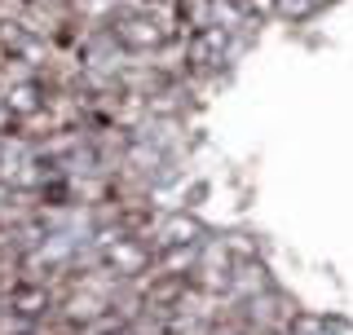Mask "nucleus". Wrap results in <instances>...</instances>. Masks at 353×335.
Instances as JSON below:
<instances>
[{"mask_svg":"<svg viewBox=\"0 0 353 335\" xmlns=\"http://www.w3.org/2000/svg\"><path fill=\"white\" fill-rule=\"evenodd\" d=\"M225 44H230L225 31H208V36H199L194 40V62H216L221 53H225Z\"/></svg>","mask_w":353,"mask_h":335,"instance_id":"1","label":"nucleus"},{"mask_svg":"<svg viewBox=\"0 0 353 335\" xmlns=\"http://www.w3.org/2000/svg\"><path fill=\"white\" fill-rule=\"evenodd\" d=\"M106 261L115 265V270H128V274H132V270H141V265H146V256H141L137 247H110Z\"/></svg>","mask_w":353,"mask_h":335,"instance_id":"2","label":"nucleus"},{"mask_svg":"<svg viewBox=\"0 0 353 335\" xmlns=\"http://www.w3.org/2000/svg\"><path fill=\"white\" fill-rule=\"evenodd\" d=\"M163 234H168V243H194L199 238V225H194V221H185V216H176V221L163 225Z\"/></svg>","mask_w":353,"mask_h":335,"instance_id":"3","label":"nucleus"},{"mask_svg":"<svg viewBox=\"0 0 353 335\" xmlns=\"http://www.w3.org/2000/svg\"><path fill=\"white\" fill-rule=\"evenodd\" d=\"M128 27H132V31H128L132 44H159V40H163L159 31H150V22H128Z\"/></svg>","mask_w":353,"mask_h":335,"instance_id":"4","label":"nucleus"},{"mask_svg":"<svg viewBox=\"0 0 353 335\" xmlns=\"http://www.w3.org/2000/svg\"><path fill=\"white\" fill-rule=\"evenodd\" d=\"M9 106H14V110H36V106H40L36 88H27V84H22V88H14V97H9Z\"/></svg>","mask_w":353,"mask_h":335,"instance_id":"5","label":"nucleus"},{"mask_svg":"<svg viewBox=\"0 0 353 335\" xmlns=\"http://www.w3.org/2000/svg\"><path fill=\"white\" fill-rule=\"evenodd\" d=\"M40 305H44V292H22L18 296V314H40Z\"/></svg>","mask_w":353,"mask_h":335,"instance_id":"6","label":"nucleus"}]
</instances>
